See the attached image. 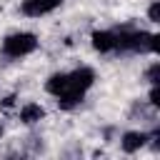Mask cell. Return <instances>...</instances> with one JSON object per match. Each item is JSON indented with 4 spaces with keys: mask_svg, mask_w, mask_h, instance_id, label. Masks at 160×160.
Instances as JSON below:
<instances>
[{
    "mask_svg": "<svg viewBox=\"0 0 160 160\" xmlns=\"http://www.w3.org/2000/svg\"><path fill=\"white\" fill-rule=\"evenodd\" d=\"M115 40H118V50L120 52H140V55H152L158 52V35L148 32V30H138V28H120L115 30Z\"/></svg>",
    "mask_w": 160,
    "mask_h": 160,
    "instance_id": "cell-1",
    "label": "cell"
},
{
    "mask_svg": "<svg viewBox=\"0 0 160 160\" xmlns=\"http://www.w3.org/2000/svg\"><path fill=\"white\" fill-rule=\"evenodd\" d=\"M38 45H40V40H38L35 32H30V30H15V32H10V35L2 38L0 52L5 58H10V60H20V58L32 55L38 50Z\"/></svg>",
    "mask_w": 160,
    "mask_h": 160,
    "instance_id": "cell-2",
    "label": "cell"
},
{
    "mask_svg": "<svg viewBox=\"0 0 160 160\" xmlns=\"http://www.w3.org/2000/svg\"><path fill=\"white\" fill-rule=\"evenodd\" d=\"M95 80H98L95 70H92L90 65H80V68H75V70L68 72V90H65V92H80V95H85V92L95 85ZM65 92H62V95H65Z\"/></svg>",
    "mask_w": 160,
    "mask_h": 160,
    "instance_id": "cell-3",
    "label": "cell"
},
{
    "mask_svg": "<svg viewBox=\"0 0 160 160\" xmlns=\"http://www.w3.org/2000/svg\"><path fill=\"white\" fill-rule=\"evenodd\" d=\"M65 0H22L20 2V12L25 18H42V15H50L55 12Z\"/></svg>",
    "mask_w": 160,
    "mask_h": 160,
    "instance_id": "cell-4",
    "label": "cell"
},
{
    "mask_svg": "<svg viewBox=\"0 0 160 160\" xmlns=\"http://www.w3.org/2000/svg\"><path fill=\"white\" fill-rule=\"evenodd\" d=\"M148 148V130H125L120 135V150L125 155H135Z\"/></svg>",
    "mask_w": 160,
    "mask_h": 160,
    "instance_id": "cell-5",
    "label": "cell"
},
{
    "mask_svg": "<svg viewBox=\"0 0 160 160\" xmlns=\"http://www.w3.org/2000/svg\"><path fill=\"white\" fill-rule=\"evenodd\" d=\"M90 45L95 52L100 55H110L118 52V40H115V30H95L90 35Z\"/></svg>",
    "mask_w": 160,
    "mask_h": 160,
    "instance_id": "cell-6",
    "label": "cell"
},
{
    "mask_svg": "<svg viewBox=\"0 0 160 160\" xmlns=\"http://www.w3.org/2000/svg\"><path fill=\"white\" fill-rule=\"evenodd\" d=\"M18 118H20L22 125L32 128V125H38V122L45 120V108H42L40 102H25V105L18 110Z\"/></svg>",
    "mask_w": 160,
    "mask_h": 160,
    "instance_id": "cell-7",
    "label": "cell"
},
{
    "mask_svg": "<svg viewBox=\"0 0 160 160\" xmlns=\"http://www.w3.org/2000/svg\"><path fill=\"white\" fill-rule=\"evenodd\" d=\"M65 90H68V72L58 70V72L48 75V80H45V92H48V95H52V98H60Z\"/></svg>",
    "mask_w": 160,
    "mask_h": 160,
    "instance_id": "cell-8",
    "label": "cell"
},
{
    "mask_svg": "<svg viewBox=\"0 0 160 160\" xmlns=\"http://www.w3.org/2000/svg\"><path fill=\"white\" fill-rule=\"evenodd\" d=\"M85 100V95H80V92H65V95H60V98H55V102H58V108L60 110H65V112H70V110H75L80 102Z\"/></svg>",
    "mask_w": 160,
    "mask_h": 160,
    "instance_id": "cell-9",
    "label": "cell"
},
{
    "mask_svg": "<svg viewBox=\"0 0 160 160\" xmlns=\"http://www.w3.org/2000/svg\"><path fill=\"white\" fill-rule=\"evenodd\" d=\"M145 80H148V85H160V62H158V60H152V62L148 65Z\"/></svg>",
    "mask_w": 160,
    "mask_h": 160,
    "instance_id": "cell-10",
    "label": "cell"
},
{
    "mask_svg": "<svg viewBox=\"0 0 160 160\" xmlns=\"http://www.w3.org/2000/svg\"><path fill=\"white\" fill-rule=\"evenodd\" d=\"M148 20H150L152 25L160 22V0H152V2L148 5Z\"/></svg>",
    "mask_w": 160,
    "mask_h": 160,
    "instance_id": "cell-11",
    "label": "cell"
},
{
    "mask_svg": "<svg viewBox=\"0 0 160 160\" xmlns=\"http://www.w3.org/2000/svg\"><path fill=\"white\" fill-rule=\"evenodd\" d=\"M148 102H150L152 108H160V85H150V90H148Z\"/></svg>",
    "mask_w": 160,
    "mask_h": 160,
    "instance_id": "cell-12",
    "label": "cell"
},
{
    "mask_svg": "<svg viewBox=\"0 0 160 160\" xmlns=\"http://www.w3.org/2000/svg\"><path fill=\"white\" fill-rule=\"evenodd\" d=\"M12 100H15V95H8V98L2 100V108H10V105H12Z\"/></svg>",
    "mask_w": 160,
    "mask_h": 160,
    "instance_id": "cell-13",
    "label": "cell"
},
{
    "mask_svg": "<svg viewBox=\"0 0 160 160\" xmlns=\"http://www.w3.org/2000/svg\"><path fill=\"white\" fill-rule=\"evenodd\" d=\"M2 132H5V128H2V122H0V138H2Z\"/></svg>",
    "mask_w": 160,
    "mask_h": 160,
    "instance_id": "cell-14",
    "label": "cell"
}]
</instances>
